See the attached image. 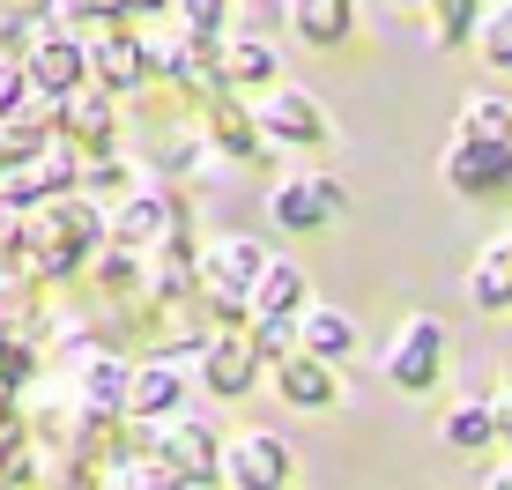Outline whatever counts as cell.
Masks as SVG:
<instances>
[{"label":"cell","mask_w":512,"mask_h":490,"mask_svg":"<svg viewBox=\"0 0 512 490\" xmlns=\"http://www.w3.org/2000/svg\"><path fill=\"white\" fill-rule=\"evenodd\" d=\"M260 268H268V253H260L253 238H216L201 253V297L223 312V320H253V283Z\"/></svg>","instance_id":"cell-1"},{"label":"cell","mask_w":512,"mask_h":490,"mask_svg":"<svg viewBox=\"0 0 512 490\" xmlns=\"http://www.w3.org/2000/svg\"><path fill=\"white\" fill-rule=\"evenodd\" d=\"M438 372H446V327H438L431 312H416V320H401V335L386 342V379H394L401 394H423V387H438Z\"/></svg>","instance_id":"cell-2"},{"label":"cell","mask_w":512,"mask_h":490,"mask_svg":"<svg viewBox=\"0 0 512 490\" xmlns=\"http://www.w3.org/2000/svg\"><path fill=\"white\" fill-rule=\"evenodd\" d=\"M149 453H164L171 468L193 483V490H208V483H223V446H216V431L208 424H193V416H156V439Z\"/></svg>","instance_id":"cell-3"},{"label":"cell","mask_w":512,"mask_h":490,"mask_svg":"<svg viewBox=\"0 0 512 490\" xmlns=\"http://www.w3.org/2000/svg\"><path fill=\"white\" fill-rule=\"evenodd\" d=\"M446 186L468 201H490L512 186V142H475V134H453L446 149Z\"/></svg>","instance_id":"cell-4"},{"label":"cell","mask_w":512,"mask_h":490,"mask_svg":"<svg viewBox=\"0 0 512 490\" xmlns=\"http://www.w3.org/2000/svg\"><path fill=\"white\" fill-rule=\"evenodd\" d=\"M290 476H297V461L275 431H245V439L223 446V483L231 490H290Z\"/></svg>","instance_id":"cell-5"},{"label":"cell","mask_w":512,"mask_h":490,"mask_svg":"<svg viewBox=\"0 0 512 490\" xmlns=\"http://www.w3.org/2000/svg\"><path fill=\"white\" fill-rule=\"evenodd\" d=\"M253 127L268 134V142H290V149H320L327 142V104L312 97V90H268L260 97V112H253Z\"/></svg>","instance_id":"cell-6"},{"label":"cell","mask_w":512,"mask_h":490,"mask_svg":"<svg viewBox=\"0 0 512 490\" xmlns=\"http://www.w3.org/2000/svg\"><path fill=\"white\" fill-rule=\"evenodd\" d=\"M342 208H349V194L334 179H282L268 194V216L282 223V231H327Z\"/></svg>","instance_id":"cell-7"},{"label":"cell","mask_w":512,"mask_h":490,"mask_svg":"<svg viewBox=\"0 0 512 490\" xmlns=\"http://www.w3.org/2000/svg\"><path fill=\"white\" fill-rule=\"evenodd\" d=\"M260 349H253V335H208L201 342V387L208 394H245L260 379Z\"/></svg>","instance_id":"cell-8"},{"label":"cell","mask_w":512,"mask_h":490,"mask_svg":"<svg viewBox=\"0 0 512 490\" xmlns=\"http://www.w3.org/2000/svg\"><path fill=\"white\" fill-rule=\"evenodd\" d=\"M275 394L290 401V409H334V401H342V379H334L327 357H312V349H290V357L275 364Z\"/></svg>","instance_id":"cell-9"},{"label":"cell","mask_w":512,"mask_h":490,"mask_svg":"<svg viewBox=\"0 0 512 490\" xmlns=\"http://www.w3.org/2000/svg\"><path fill=\"white\" fill-rule=\"evenodd\" d=\"M312 297H305V268L297 260H268L253 283V320H297Z\"/></svg>","instance_id":"cell-10"},{"label":"cell","mask_w":512,"mask_h":490,"mask_svg":"<svg viewBox=\"0 0 512 490\" xmlns=\"http://www.w3.org/2000/svg\"><path fill=\"white\" fill-rule=\"evenodd\" d=\"M297 349L342 364L349 349H357V320H349V312H334V305H305V312H297Z\"/></svg>","instance_id":"cell-11"},{"label":"cell","mask_w":512,"mask_h":490,"mask_svg":"<svg viewBox=\"0 0 512 490\" xmlns=\"http://www.w3.org/2000/svg\"><path fill=\"white\" fill-rule=\"evenodd\" d=\"M179 394H186V379H179V364H171V357H156V364H134L127 416H179Z\"/></svg>","instance_id":"cell-12"},{"label":"cell","mask_w":512,"mask_h":490,"mask_svg":"<svg viewBox=\"0 0 512 490\" xmlns=\"http://www.w3.org/2000/svg\"><path fill=\"white\" fill-rule=\"evenodd\" d=\"M290 8V30L305 45H342L357 30V0H282Z\"/></svg>","instance_id":"cell-13"},{"label":"cell","mask_w":512,"mask_h":490,"mask_svg":"<svg viewBox=\"0 0 512 490\" xmlns=\"http://www.w3.org/2000/svg\"><path fill=\"white\" fill-rule=\"evenodd\" d=\"M82 67H90V52L67 45V38H45L38 52H30V82H38V90H52V97H75Z\"/></svg>","instance_id":"cell-14"},{"label":"cell","mask_w":512,"mask_h":490,"mask_svg":"<svg viewBox=\"0 0 512 490\" xmlns=\"http://www.w3.org/2000/svg\"><path fill=\"white\" fill-rule=\"evenodd\" d=\"M223 82H231V90H268L275 82V45L268 38H231L223 45Z\"/></svg>","instance_id":"cell-15"},{"label":"cell","mask_w":512,"mask_h":490,"mask_svg":"<svg viewBox=\"0 0 512 490\" xmlns=\"http://www.w3.org/2000/svg\"><path fill=\"white\" fill-rule=\"evenodd\" d=\"M90 75L104 82V90H134V82L149 75V52H141L134 38H104V45H90Z\"/></svg>","instance_id":"cell-16"},{"label":"cell","mask_w":512,"mask_h":490,"mask_svg":"<svg viewBox=\"0 0 512 490\" xmlns=\"http://www.w3.org/2000/svg\"><path fill=\"white\" fill-rule=\"evenodd\" d=\"M164 231H171V201H164V194H134V201L112 216V238H119V245H156Z\"/></svg>","instance_id":"cell-17"},{"label":"cell","mask_w":512,"mask_h":490,"mask_svg":"<svg viewBox=\"0 0 512 490\" xmlns=\"http://www.w3.org/2000/svg\"><path fill=\"white\" fill-rule=\"evenodd\" d=\"M438 439H446V446H461V453L490 446V439H498V409H490V401H453V409H446V424H438Z\"/></svg>","instance_id":"cell-18"},{"label":"cell","mask_w":512,"mask_h":490,"mask_svg":"<svg viewBox=\"0 0 512 490\" xmlns=\"http://www.w3.org/2000/svg\"><path fill=\"white\" fill-rule=\"evenodd\" d=\"M483 0H431V45L438 52H453V45H468L475 30H483Z\"/></svg>","instance_id":"cell-19"},{"label":"cell","mask_w":512,"mask_h":490,"mask_svg":"<svg viewBox=\"0 0 512 490\" xmlns=\"http://www.w3.org/2000/svg\"><path fill=\"white\" fill-rule=\"evenodd\" d=\"M127 387H134V364H112V357H97L90 372H82V394H90V409H127Z\"/></svg>","instance_id":"cell-20"},{"label":"cell","mask_w":512,"mask_h":490,"mask_svg":"<svg viewBox=\"0 0 512 490\" xmlns=\"http://www.w3.org/2000/svg\"><path fill=\"white\" fill-rule=\"evenodd\" d=\"M461 134H475V142H512V104L505 97H468L461 104Z\"/></svg>","instance_id":"cell-21"},{"label":"cell","mask_w":512,"mask_h":490,"mask_svg":"<svg viewBox=\"0 0 512 490\" xmlns=\"http://www.w3.org/2000/svg\"><path fill=\"white\" fill-rule=\"evenodd\" d=\"M112 490H193V483L164 461V453H149V461H127V468H119Z\"/></svg>","instance_id":"cell-22"},{"label":"cell","mask_w":512,"mask_h":490,"mask_svg":"<svg viewBox=\"0 0 512 490\" xmlns=\"http://www.w3.org/2000/svg\"><path fill=\"white\" fill-rule=\"evenodd\" d=\"M475 45H483V60H490V67H512V0H498V8L483 15Z\"/></svg>","instance_id":"cell-23"},{"label":"cell","mask_w":512,"mask_h":490,"mask_svg":"<svg viewBox=\"0 0 512 490\" xmlns=\"http://www.w3.org/2000/svg\"><path fill=\"white\" fill-rule=\"evenodd\" d=\"M171 8L186 15V30H193V38H216V30L231 23V0H171Z\"/></svg>","instance_id":"cell-24"},{"label":"cell","mask_w":512,"mask_h":490,"mask_svg":"<svg viewBox=\"0 0 512 490\" xmlns=\"http://www.w3.org/2000/svg\"><path fill=\"white\" fill-rule=\"evenodd\" d=\"M253 349H260L268 364H282V357L297 349V320H253Z\"/></svg>","instance_id":"cell-25"},{"label":"cell","mask_w":512,"mask_h":490,"mask_svg":"<svg viewBox=\"0 0 512 490\" xmlns=\"http://www.w3.org/2000/svg\"><path fill=\"white\" fill-rule=\"evenodd\" d=\"M104 97H75V134H104Z\"/></svg>","instance_id":"cell-26"},{"label":"cell","mask_w":512,"mask_h":490,"mask_svg":"<svg viewBox=\"0 0 512 490\" xmlns=\"http://www.w3.org/2000/svg\"><path fill=\"white\" fill-rule=\"evenodd\" d=\"M23 82H30V75H15V67H0V112H8V104L23 97Z\"/></svg>","instance_id":"cell-27"},{"label":"cell","mask_w":512,"mask_h":490,"mask_svg":"<svg viewBox=\"0 0 512 490\" xmlns=\"http://www.w3.org/2000/svg\"><path fill=\"white\" fill-rule=\"evenodd\" d=\"M490 409H498V439H505V446H512V387H505V394H498V401H490Z\"/></svg>","instance_id":"cell-28"},{"label":"cell","mask_w":512,"mask_h":490,"mask_svg":"<svg viewBox=\"0 0 512 490\" xmlns=\"http://www.w3.org/2000/svg\"><path fill=\"white\" fill-rule=\"evenodd\" d=\"M490 490H512V461L498 468V476H490Z\"/></svg>","instance_id":"cell-29"},{"label":"cell","mask_w":512,"mask_h":490,"mask_svg":"<svg viewBox=\"0 0 512 490\" xmlns=\"http://www.w3.org/2000/svg\"><path fill=\"white\" fill-rule=\"evenodd\" d=\"M119 8H171V0H119Z\"/></svg>","instance_id":"cell-30"},{"label":"cell","mask_w":512,"mask_h":490,"mask_svg":"<svg viewBox=\"0 0 512 490\" xmlns=\"http://www.w3.org/2000/svg\"><path fill=\"white\" fill-rule=\"evenodd\" d=\"M401 8H431V0H401Z\"/></svg>","instance_id":"cell-31"}]
</instances>
